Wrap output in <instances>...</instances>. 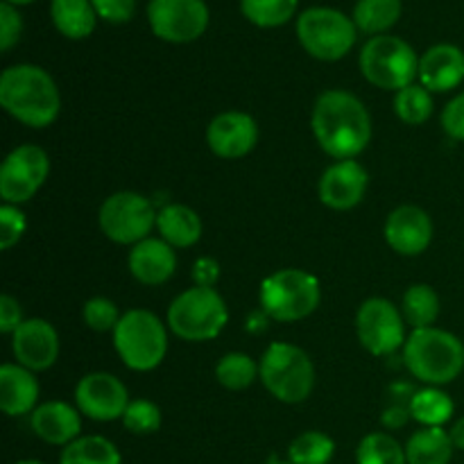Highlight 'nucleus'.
<instances>
[{"mask_svg": "<svg viewBox=\"0 0 464 464\" xmlns=\"http://www.w3.org/2000/svg\"><path fill=\"white\" fill-rule=\"evenodd\" d=\"M385 240L401 256H420L433 240L430 216L412 204L394 208L385 222Z\"/></svg>", "mask_w": 464, "mask_h": 464, "instance_id": "nucleus-17", "label": "nucleus"}, {"mask_svg": "<svg viewBox=\"0 0 464 464\" xmlns=\"http://www.w3.org/2000/svg\"><path fill=\"white\" fill-rule=\"evenodd\" d=\"M122 424L134 435H152L161 429V411L157 403L148 401V399H136L127 406Z\"/></svg>", "mask_w": 464, "mask_h": 464, "instance_id": "nucleus-35", "label": "nucleus"}, {"mask_svg": "<svg viewBox=\"0 0 464 464\" xmlns=\"http://www.w3.org/2000/svg\"><path fill=\"white\" fill-rule=\"evenodd\" d=\"M12 353L30 372H44L57 362L59 335L45 320H25L12 334Z\"/></svg>", "mask_w": 464, "mask_h": 464, "instance_id": "nucleus-15", "label": "nucleus"}, {"mask_svg": "<svg viewBox=\"0 0 464 464\" xmlns=\"http://www.w3.org/2000/svg\"><path fill=\"white\" fill-rule=\"evenodd\" d=\"M442 130L447 131L453 140H464V91L444 107Z\"/></svg>", "mask_w": 464, "mask_h": 464, "instance_id": "nucleus-41", "label": "nucleus"}, {"mask_svg": "<svg viewBox=\"0 0 464 464\" xmlns=\"http://www.w3.org/2000/svg\"><path fill=\"white\" fill-rule=\"evenodd\" d=\"M245 18L258 27H279L297 12V0H240Z\"/></svg>", "mask_w": 464, "mask_h": 464, "instance_id": "nucleus-33", "label": "nucleus"}, {"mask_svg": "<svg viewBox=\"0 0 464 464\" xmlns=\"http://www.w3.org/2000/svg\"><path fill=\"white\" fill-rule=\"evenodd\" d=\"M218 279H220V266H218V261H213V258L208 256L195 261L193 266L195 285H199V288H213Z\"/></svg>", "mask_w": 464, "mask_h": 464, "instance_id": "nucleus-43", "label": "nucleus"}, {"mask_svg": "<svg viewBox=\"0 0 464 464\" xmlns=\"http://www.w3.org/2000/svg\"><path fill=\"white\" fill-rule=\"evenodd\" d=\"M335 442L326 433L308 430L297 435L288 447V462L293 464H329L334 460Z\"/></svg>", "mask_w": 464, "mask_h": 464, "instance_id": "nucleus-31", "label": "nucleus"}, {"mask_svg": "<svg viewBox=\"0 0 464 464\" xmlns=\"http://www.w3.org/2000/svg\"><path fill=\"white\" fill-rule=\"evenodd\" d=\"M30 426L36 438L54 447H68L80 438L82 420L80 412L63 401H48L36 406L30 415Z\"/></svg>", "mask_w": 464, "mask_h": 464, "instance_id": "nucleus-21", "label": "nucleus"}, {"mask_svg": "<svg viewBox=\"0 0 464 464\" xmlns=\"http://www.w3.org/2000/svg\"><path fill=\"white\" fill-rule=\"evenodd\" d=\"M16 464H44V462H39V460H21V462H16Z\"/></svg>", "mask_w": 464, "mask_h": 464, "instance_id": "nucleus-46", "label": "nucleus"}, {"mask_svg": "<svg viewBox=\"0 0 464 464\" xmlns=\"http://www.w3.org/2000/svg\"><path fill=\"white\" fill-rule=\"evenodd\" d=\"M113 347L130 370L150 372L166 358V326L150 311H127L113 329Z\"/></svg>", "mask_w": 464, "mask_h": 464, "instance_id": "nucleus-5", "label": "nucleus"}, {"mask_svg": "<svg viewBox=\"0 0 464 464\" xmlns=\"http://www.w3.org/2000/svg\"><path fill=\"white\" fill-rule=\"evenodd\" d=\"M59 464H122V460L116 444L102 435H86L63 447Z\"/></svg>", "mask_w": 464, "mask_h": 464, "instance_id": "nucleus-27", "label": "nucleus"}, {"mask_svg": "<svg viewBox=\"0 0 464 464\" xmlns=\"http://www.w3.org/2000/svg\"><path fill=\"white\" fill-rule=\"evenodd\" d=\"M367 181V170L356 159L334 163L320 179V202L334 211H349L362 202Z\"/></svg>", "mask_w": 464, "mask_h": 464, "instance_id": "nucleus-18", "label": "nucleus"}, {"mask_svg": "<svg viewBox=\"0 0 464 464\" xmlns=\"http://www.w3.org/2000/svg\"><path fill=\"white\" fill-rule=\"evenodd\" d=\"M258 140V127L249 113L225 111L208 122L207 143L220 159L247 157Z\"/></svg>", "mask_w": 464, "mask_h": 464, "instance_id": "nucleus-16", "label": "nucleus"}, {"mask_svg": "<svg viewBox=\"0 0 464 464\" xmlns=\"http://www.w3.org/2000/svg\"><path fill=\"white\" fill-rule=\"evenodd\" d=\"M157 213L152 202L143 195L121 190L107 198L100 207L98 222L102 234L118 245H136L148 238L157 227Z\"/></svg>", "mask_w": 464, "mask_h": 464, "instance_id": "nucleus-10", "label": "nucleus"}, {"mask_svg": "<svg viewBox=\"0 0 464 464\" xmlns=\"http://www.w3.org/2000/svg\"><path fill=\"white\" fill-rule=\"evenodd\" d=\"M401 313L408 324H412L415 329H429L440 315L438 293L426 284L411 285L403 295Z\"/></svg>", "mask_w": 464, "mask_h": 464, "instance_id": "nucleus-29", "label": "nucleus"}, {"mask_svg": "<svg viewBox=\"0 0 464 464\" xmlns=\"http://www.w3.org/2000/svg\"><path fill=\"white\" fill-rule=\"evenodd\" d=\"M48 172L50 159L39 145H18L0 168V198L5 204L21 207L45 184Z\"/></svg>", "mask_w": 464, "mask_h": 464, "instance_id": "nucleus-11", "label": "nucleus"}, {"mask_svg": "<svg viewBox=\"0 0 464 464\" xmlns=\"http://www.w3.org/2000/svg\"><path fill=\"white\" fill-rule=\"evenodd\" d=\"M157 229L170 247H193L202 238V220L186 204H168L157 213Z\"/></svg>", "mask_w": 464, "mask_h": 464, "instance_id": "nucleus-23", "label": "nucleus"}, {"mask_svg": "<svg viewBox=\"0 0 464 464\" xmlns=\"http://www.w3.org/2000/svg\"><path fill=\"white\" fill-rule=\"evenodd\" d=\"M25 213L14 204L0 207V249H12L25 234Z\"/></svg>", "mask_w": 464, "mask_h": 464, "instance_id": "nucleus-38", "label": "nucleus"}, {"mask_svg": "<svg viewBox=\"0 0 464 464\" xmlns=\"http://www.w3.org/2000/svg\"><path fill=\"white\" fill-rule=\"evenodd\" d=\"M0 104L23 125L44 130L57 121L62 98L54 80L44 68L18 63L0 75Z\"/></svg>", "mask_w": 464, "mask_h": 464, "instance_id": "nucleus-2", "label": "nucleus"}, {"mask_svg": "<svg viewBox=\"0 0 464 464\" xmlns=\"http://www.w3.org/2000/svg\"><path fill=\"white\" fill-rule=\"evenodd\" d=\"M258 376L267 392L281 403H302L315 388V367L304 349L272 343L258 362Z\"/></svg>", "mask_w": 464, "mask_h": 464, "instance_id": "nucleus-4", "label": "nucleus"}, {"mask_svg": "<svg viewBox=\"0 0 464 464\" xmlns=\"http://www.w3.org/2000/svg\"><path fill=\"white\" fill-rule=\"evenodd\" d=\"M415 390L411 385L401 383V385H392L390 388V406L385 408L383 415H381V424L390 430L403 429L411 420V401Z\"/></svg>", "mask_w": 464, "mask_h": 464, "instance_id": "nucleus-36", "label": "nucleus"}, {"mask_svg": "<svg viewBox=\"0 0 464 464\" xmlns=\"http://www.w3.org/2000/svg\"><path fill=\"white\" fill-rule=\"evenodd\" d=\"M311 125L320 148L338 161L356 159L372 139L370 111L349 91H324L313 107Z\"/></svg>", "mask_w": 464, "mask_h": 464, "instance_id": "nucleus-1", "label": "nucleus"}, {"mask_svg": "<svg viewBox=\"0 0 464 464\" xmlns=\"http://www.w3.org/2000/svg\"><path fill=\"white\" fill-rule=\"evenodd\" d=\"M130 272L143 285H161L175 275L177 254L175 247L161 238H145L131 247Z\"/></svg>", "mask_w": 464, "mask_h": 464, "instance_id": "nucleus-20", "label": "nucleus"}, {"mask_svg": "<svg viewBox=\"0 0 464 464\" xmlns=\"http://www.w3.org/2000/svg\"><path fill=\"white\" fill-rule=\"evenodd\" d=\"M5 3H9V5H27V3H32V0H5Z\"/></svg>", "mask_w": 464, "mask_h": 464, "instance_id": "nucleus-45", "label": "nucleus"}, {"mask_svg": "<svg viewBox=\"0 0 464 464\" xmlns=\"http://www.w3.org/2000/svg\"><path fill=\"white\" fill-rule=\"evenodd\" d=\"M420 84L430 93H447L464 80V53L453 44H438L420 57Z\"/></svg>", "mask_w": 464, "mask_h": 464, "instance_id": "nucleus-19", "label": "nucleus"}, {"mask_svg": "<svg viewBox=\"0 0 464 464\" xmlns=\"http://www.w3.org/2000/svg\"><path fill=\"white\" fill-rule=\"evenodd\" d=\"M449 435H451V440H453V447L464 451V417H460V420L453 424V429L449 430Z\"/></svg>", "mask_w": 464, "mask_h": 464, "instance_id": "nucleus-44", "label": "nucleus"}, {"mask_svg": "<svg viewBox=\"0 0 464 464\" xmlns=\"http://www.w3.org/2000/svg\"><path fill=\"white\" fill-rule=\"evenodd\" d=\"M356 334L372 356H390L406 344L403 315L392 302L383 297L367 299L358 308Z\"/></svg>", "mask_w": 464, "mask_h": 464, "instance_id": "nucleus-12", "label": "nucleus"}, {"mask_svg": "<svg viewBox=\"0 0 464 464\" xmlns=\"http://www.w3.org/2000/svg\"><path fill=\"white\" fill-rule=\"evenodd\" d=\"M23 32V18L21 14L16 12V7L9 3L0 5V50L7 53V50L14 48L18 39H21Z\"/></svg>", "mask_w": 464, "mask_h": 464, "instance_id": "nucleus-39", "label": "nucleus"}, {"mask_svg": "<svg viewBox=\"0 0 464 464\" xmlns=\"http://www.w3.org/2000/svg\"><path fill=\"white\" fill-rule=\"evenodd\" d=\"M23 322L25 320H23L21 304L14 297H9V295H3V297H0V331L12 335Z\"/></svg>", "mask_w": 464, "mask_h": 464, "instance_id": "nucleus-42", "label": "nucleus"}, {"mask_svg": "<svg viewBox=\"0 0 464 464\" xmlns=\"http://www.w3.org/2000/svg\"><path fill=\"white\" fill-rule=\"evenodd\" d=\"M148 21L159 39L190 44L208 27V9L204 0H150Z\"/></svg>", "mask_w": 464, "mask_h": 464, "instance_id": "nucleus-13", "label": "nucleus"}, {"mask_svg": "<svg viewBox=\"0 0 464 464\" xmlns=\"http://www.w3.org/2000/svg\"><path fill=\"white\" fill-rule=\"evenodd\" d=\"M401 16V0H358L353 23L365 34H383Z\"/></svg>", "mask_w": 464, "mask_h": 464, "instance_id": "nucleus-28", "label": "nucleus"}, {"mask_svg": "<svg viewBox=\"0 0 464 464\" xmlns=\"http://www.w3.org/2000/svg\"><path fill=\"white\" fill-rule=\"evenodd\" d=\"M361 72L370 84L385 91H401L415 84L420 59L399 36H372L361 50Z\"/></svg>", "mask_w": 464, "mask_h": 464, "instance_id": "nucleus-7", "label": "nucleus"}, {"mask_svg": "<svg viewBox=\"0 0 464 464\" xmlns=\"http://www.w3.org/2000/svg\"><path fill=\"white\" fill-rule=\"evenodd\" d=\"M77 411L93 421L122 420L130 406V392L121 379L107 372L86 374L75 388Z\"/></svg>", "mask_w": 464, "mask_h": 464, "instance_id": "nucleus-14", "label": "nucleus"}, {"mask_svg": "<svg viewBox=\"0 0 464 464\" xmlns=\"http://www.w3.org/2000/svg\"><path fill=\"white\" fill-rule=\"evenodd\" d=\"M453 401L444 390L429 388L424 390H417L412 394V401H411V415L412 420L420 421L424 429H442L449 420L453 417Z\"/></svg>", "mask_w": 464, "mask_h": 464, "instance_id": "nucleus-26", "label": "nucleus"}, {"mask_svg": "<svg viewBox=\"0 0 464 464\" xmlns=\"http://www.w3.org/2000/svg\"><path fill=\"white\" fill-rule=\"evenodd\" d=\"M270 464H293V462H281V460H270Z\"/></svg>", "mask_w": 464, "mask_h": 464, "instance_id": "nucleus-47", "label": "nucleus"}, {"mask_svg": "<svg viewBox=\"0 0 464 464\" xmlns=\"http://www.w3.org/2000/svg\"><path fill=\"white\" fill-rule=\"evenodd\" d=\"M403 362L417 381L426 385H447L464 370V344L442 329H415L403 344Z\"/></svg>", "mask_w": 464, "mask_h": 464, "instance_id": "nucleus-3", "label": "nucleus"}, {"mask_svg": "<svg viewBox=\"0 0 464 464\" xmlns=\"http://www.w3.org/2000/svg\"><path fill=\"white\" fill-rule=\"evenodd\" d=\"M229 322V311L213 288L184 290L168 308V326L172 334L188 343H207L218 338Z\"/></svg>", "mask_w": 464, "mask_h": 464, "instance_id": "nucleus-6", "label": "nucleus"}, {"mask_svg": "<svg viewBox=\"0 0 464 464\" xmlns=\"http://www.w3.org/2000/svg\"><path fill=\"white\" fill-rule=\"evenodd\" d=\"M95 14L109 23H125L134 16L136 0H91Z\"/></svg>", "mask_w": 464, "mask_h": 464, "instance_id": "nucleus-40", "label": "nucleus"}, {"mask_svg": "<svg viewBox=\"0 0 464 464\" xmlns=\"http://www.w3.org/2000/svg\"><path fill=\"white\" fill-rule=\"evenodd\" d=\"M36 399H39V383L34 379V372L25 370L23 365L0 367V408L7 417L32 415L36 411Z\"/></svg>", "mask_w": 464, "mask_h": 464, "instance_id": "nucleus-22", "label": "nucleus"}, {"mask_svg": "<svg viewBox=\"0 0 464 464\" xmlns=\"http://www.w3.org/2000/svg\"><path fill=\"white\" fill-rule=\"evenodd\" d=\"M356 23L334 7H311L297 18V36L311 57L338 62L356 44Z\"/></svg>", "mask_w": 464, "mask_h": 464, "instance_id": "nucleus-9", "label": "nucleus"}, {"mask_svg": "<svg viewBox=\"0 0 464 464\" xmlns=\"http://www.w3.org/2000/svg\"><path fill=\"white\" fill-rule=\"evenodd\" d=\"M394 113L406 125H424L433 116V95L421 84H411L394 95Z\"/></svg>", "mask_w": 464, "mask_h": 464, "instance_id": "nucleus-32", "label": "nucleus"}, {"mask_svg": "<svg viewBox=\"0 0 464 464\" xmlns=\"http://www.w3.org/2000/svg\"><path fill=\"white\" fill-rule=\"evenodd\" d=\"M322 288L317 276L304 270H279L261 284V308L276 322H299L320 306Z\"/></svg>", "mask_w": 464, "mask_h": 464, "instance_id": "nucleus-8", "label": "nucleus"}, {"mask_svg": "<svg viewBox=\"0 0 464 464\" xmlns=\"http://www.w3.org/2000/svg\"><path fill=\"white\" fill-rule=\"evenodd\" d=\"M82 317H84V324L89 326V329L98 331V334H104V331L116 329L122 315L118 313L116 304H113L111 299L93 297L84 304Z\"/></svg>", "mask_w": 464, "mask_h": 464, "instance_id": "nucleus-37", "label": "nucleus"}, {"mask_svg": "<svg viewBox=\"0 0 464 464\" xmlns=\"http://www.w3.org/2000/svg\"><path fill=\"white\" fill-rule=\"evenodd\" d=\"M453 440L444 429H421L406 444L408 464H449L453 458Z\"/></svg>", "mask_w": 464, "mask_h": 464, "instance_id": "nucleus-25", "label": "nucleus"}, {"mask_svg": "<svg viewBox=\"0 0 464 464\" xmlns=\"http://www.w3.org/2000/svg\"><path fill=\"white\" fill-rule=\"evenodd\" d=\"M356 464H408L406 447L388 433H370L358 444Z\"/></svg>", "mask_w": 464, "mask_h": 464, "instance_id": "nucleus-30", "label": "nucleus"}, {"mask_svg": "<svg viewBox=\"0 0 464 464\" xmlns=\"http://www.w3.org/2000/svg\"><path fill=\"white\" fill-rule=\"evenodd\" d=\"M50 16L54 27L68 39H84L95 30V9L91 0H53Z\"/></svg>", "mask_w": 464, "mask_h": 464, "instance_id": "nucleus-24", "label": "nucleus"}, {"mask_svg": "<svg viewBox=\"0 0 464 464\" xmlns=\"http://www.w3.org/2000/svg\"><path fill=\"white\" fill-rule=\"evenodd\" d=\"M258 376V365L247 353H227L220 358L216 367L218 383L227 390H245L254 383Z\"/></svg>", "mask_w": 464, "mask_h": 464, "instance_id": "nucleus-34", "label": "nucleus"}]
</instances>
